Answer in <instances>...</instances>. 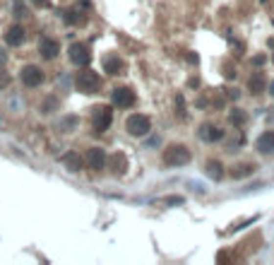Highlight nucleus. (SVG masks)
Masks as SVG:
<instances>
[{"instance_id":"obj_1","label":"nucleus","mask_w":274,"mask_h":265,"mask_svg":"<svg viewBox=\"0 0 274 265\" xmlns=\"http://www.w3.org/2000/svg\"><path fill=\"white\" fill-rule=\"evenodd\" d=\"M190 159H192V152L185 145H181V143H173V145H168L164 149L166 167H185V164H190Z\"/></svg>"},{"instance_id":"obj_2","label":"nucleus","mask_w":274,"mask_h":265,"mask_svg":"<svg viewBox=\"0 0 274 265\" xmlns=\"http://www.w3.org/2000/svg\"><path fill=\"white\" fill-rule=\"evenodd\" d=\"M125 130L133 138H144L152 130V120H149V116H144V114H133V116H128V120H125Z\"/></svg>"},{"instance_id":"obj_3","label":"nucleus","mask_w":274,"mask_h":265,"mask_svg":"<svg viewBox=\"0 0 274 265\" xmlns=\"http://www.w3.org/2000/svg\"><path fill=\"white\" fill-rule=\"evenodd\" d=\"M75 85H77V89L84 92V94H94V92L101 89V77H99V72H94V70H82V72H77Z\"/></svg>"},{"instance_id":"obj_4","label":"nucleus","mask_w":274,"mask_h":265,"mask_svg":"<svg viewBox=\"0 0 274 265\" xmlns=\"http://www.w3.org/2000/svg\"><path fill=\"white\" fill-rule=\"evenodd\" d=\"M20 80H22V85L29 89L34 87H41L44 85V80H46V75H44V70L39 68V65H34V63H29L22 68V72H20Z\"/></svg>"},{"instance_id":"obj_5","label":"nucleus","mask_w":274,"mask_h":265,"mask_svg":"<svg viewBox=\"0 0 274 265\" xmlns=\"http://www.w3.org/2000/svg\"><path fill=\"white\" fill-rule=\"evenodd\" d=\"M111 123H113V111H111V106H96L94 114H91V125H94V130H96V133H106L111 128Z\"/></svg>"},{"instance_id":"obj_6","label":"nucleus","mask_w":274,"mask_h":265,"mask_svg":"<svg viewBox=\"0 0 274 265\" xmlns=\"http://www.w3.org/2000/svg\"><path fill=\"white\" fill-rule=\"evenodd\" d=\"M68 56H70V63L77 65V68H87V65L91 63V51H89V46H87V44H80V41H75V44L70 46Z\"/></svg>"},{"instance_id":"obj_7","label":"nucleus","mask_w":274,"mask_h":265,"mask_svg":"<svg viewBox=\"0 0 274 265\" xmlns=\"http://www.w3.org/2000/svg\"><path fill=\"white\" fill-rule=\"evenodd\" d=\"M111 101H113V106H118V109H133L135 106V92L130 87H115L111 92Z\"/></svg>"},{"instance_id":"obj_8","label":"nucleus","mask_w":274,"mask_h":265,"mask_svg":"<svg viewBox=\"0 0 274 265\" xmlns=\"http://www.w3.org/2000/svg\"><path fill=\"white\" fill-rule=\"evenodd\" d=\"M84 162H87V167H89V169H94V171H101V169L106 167V162H109V157H106V149H104V147H89V149H87V157H84Z\"/></svg>"},{"instance_id":"obj_9","label":"nucleus","mask_w":274,"mask_h":265,"mask_svg":"<svg viewBox=\"0 0 274 265\" xmlns=\"http://www.w3.org/2000/svg\"><path fill=\"white\" fill-rule=\"evenodd\" d=\"M39 53H41L44 60H53L55 56L60 53V44L55 41L53 36H44V39L39 41Z\"/></svg>"},{"instance_id":"obj_10","label":"nucleus","mask_w":274,"mask_h":265,"mask_svg":"<svg viewBox=\"0 0 274 265\" xmlns=\"http://www.w3.org/2000/svg\"><path fill=\"white\" fill-rule=\"evenodd\" d=\"M200 138H202L205 143L214 145V143L224 140V130H221L219 125H214V123H202V125H200Z\"/></svg>"},{"instance_id":"obj_11","label":"nucleus","mask_w":274,"mask_h":265,"mask_svg":"<svg viewBox=\"0 0 274 265\" xmlns=\"http://www.w3.org/2000/svg\"><path fill=\"white\" fill-rule=\"evenodd\" d=\"M60 162H63V167H65L68 171H72V174L82 171V167H84V159L80 157V152H75V149L65 152V154L60 157Z\"/></svg>"},{"instance_id":"obj_12","label":"nucleus","mask_w":274,"mask_h":265,"mask_svg":"<svg viewBox=\"0 0 274 265\" xmlns=\"http://www.w3.org/2000/svg\"><path fill=\"white\" fill-rule=\"evenodd\" d=\"M24 39H27V34H24V29H22V24H12L10 29L5 31V44L7 46H22L24 44Z\"/></svg>"},{"instance_id":"obj_13","label":"nucleus","mask_w":274,"mask_h":265,"mask_svg":"<svg viewBox=\"0 0 274 265\" xmlns=\"http://www.w3.org/2000/svg\"><path fill=\"white\" fill-rule=\"evenodd\" d=\"M265 89H267V77H265V72H252L250 80H248V92H250L252 96H260Z\"/></svg>"},{"instance_id":"obj_14","label":"nucleus","mask_w":274,"mask_h":265,"mask_svg":"<svg viewBox=\"0 0 274 265\" xmlns=\"http://www.w3.org/2000/svg\"><path fill=\"white\" fill-rule=\"evenodd\" d=\"M255 149L260 154H272L274 152V130H265L257 140H255Z\"/></svg>"},{"instance_id":"obj_15","label":"nucleus","mask_w":274,"mask_h":265,"mask_svg":"<svg viewBox=\"0 0 274 265\" xmlns=\"http://www.w3.org/2000/svg\"><path fill=\"white\" fill-rule=\"evenodd\" d=\"M106 164H111V171H113V174H125V171H128V157H125L123 152L111 154Z\"/></svg>"},{"instance_id":"obj_16","label":"nucleus","mask_w":274,"mask_h":265,"mask_svg":"<svg viewBox=\"0 0 274 265\" xmlns=\"http://www.w3.org/2000/svg\"><path fill=\"white\" fill-rule=\"evenodd\" d=\"M104 72H109V75H120L123 72V60L118 58V53L104 58Z\"/></svg>"},{"instance_id":"obj_17","label":"nucleus","mask_w":274,"mask_h":265,"mask_svg":"<svg viewBox=\"0 0 274 265\" xmlns=\"http://www.w3.org/2000/svg\"><path fill=\"white\" fill-rule=\"evenodd\" d=\"M205 174L209 178H214V181H221L224 178V164H221L219 159H209L205 164Z\"/></svg>"},{"instance_id":"obj_18","label":"nucleus","mask_w":274,"mask_h":265,"mask_svg":"<svg viewBox=\"0 0 274 265\" xmlns=\"http://www.w3.org/2000/svg\"><path fill=\"white\" fill-rule=\"evenodd\" d=\"M255 164L252 162H241V164H236L233 169H231V176L233 178H246V176H252L255 174Z\"/></svg>"},{"instance_id":"obj_19","label":"nucleus","mask_w":274,"mask_h":265,"mask_svg":"<svg viewBox=\"0 0 274 265\" xmlns=\"http://www.w3.org/2000/svg\"><path fill=\"white\" fill-rule=\"evenodd\" d=\"M65 22H68V24H82L84 22L82 12H80V10H68V12H65Z\"/></svg>"},{"instance_id":"obj_20","label":"nucleus","mask_w":274,"mask_h":265,"mask_svg":"<svg viewBox=\"0 0 274 265\" xmlns=\"http://www.w3.org/2000/svg\"><path fill=\"white\" fill-rule=\"evenodd\" d=\"M228 120H231L233 125H243V123L248 120V116L243 114V109H233V111L228 114Z\"/></svg>"},{"instance_id":"obj_21","label":"nucleus","mask_w":274,"mask_h":265,"mask_svg":"<svg viewBox=\"0 0 274 265\" xmlns=\"http://www.w3.org/2000/svg\"><path fill=\"white\" fill-rule=\"evenodd\" d=\"M12 12H15V17H17V20H22V17H27V5H24L22 0H15Z\"/></svg>"},{"instance_id":"obj_22","label":"nucleus","mask_w":274,"mask_h":265,"mask_svg":"<svg viewBox=\"0 0 274 265\" xmlns=\"http://www.w3.org/2000/svg\"><path fill=\"white\" fill-rule=\"evenodd\" d=\"M77 123H80V118L68 116V118H63V120H60V128H65V133H70V130H72V128H75Z\"/></svg>"},{"instance_id":"obj_23","label":"nucleus","mask_w":274,"mask_h":265,"mask_svg":"<svg viewBox=\"0 0 274 265\" xmlns=\"http://www.w3.org/2000/svg\"><path fill=\"white\" fill-rule=\"evenodd\" d=\"M7 85H10V75H7L5 70H0V89L7 87Z\"/></svg>"},{"instance_id":"obj_24","label":"nucleus","mask_w":274,"mask_h":265,"mask_svg":"<svg viewBox=\"0 0 274 265\" xmlns=\"http://www.w3.org/2000/svg\"><path fill=\"white\" fill-rule=\"evenodd\" d=\"M31 2H34V5H39V7H41V5H48V2H51V0H31Z\"/></svg>"},{"instance_id":"obj_25","label":"nucleus","mask_w":274,"mask_h":265,"mask_svg":"<svg viewBox=\"0 0 274 265\" xmlns=\"http://www.w3.org/2000/svg\"><path fill=\"white\" fill-rule=\"evenodd\" d=\"M5 63V51H2V46H0V65Z\"/></svg>"},{"instance_id":"obj_26","label":"nucleus","mask_w":274,"mask_h":265,"mask_svg":"<svg viewBox=\"0 0 274 265\" xmlns=\"http://www.w3.org/2000/svg\"><path fill=\"white\" fill-rule=\"evenodd\" d=\"M270 94H274V82H272V85H270Z\"/></svg>"}]
</instances>
